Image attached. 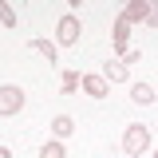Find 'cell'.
<instances>
[{
    "instance_id": "6da1fadb",
    "label": "cell",
    "mask_w": 158,
    "mask_h": 158,
    "mask_svg": "<svg viewBox=\"0 0 158 158\" xmlns=\"http://www.w3.org/2000/svg\"><path fill=\"white\" fill-rule=\"evenodd\" d=\"M146 146H150V131H146L142 123H135V127H127V135H123V150L138 158L142 150H146Z\"/></svg>"
},
{
    "instance_id": "7a4b0ae2",
    "label": "cell",
    "mask_w": 158,
    "mask_h": 158,
    "mask_svg": "<svg viewBox=\"0 0 158 158\" xmlns=\"http://www.w3.org/2000/svg\"><path fill=\"white\" fill-rule=\"evenodd\" d=\"M56 36L63 48H71V44H79V16H59V28H56Z\"/></svg>"
},
{
    "instance_id": "3957f363",
    "label": "cell",
    "mask_w": 158,
    "mask_h": 158,
    "mask_svg": "<svg viewBox=\"0 0 158 158\" xmlns=\"http://www.w3.org/2000/svg\"><path fill=\"white\" fill-rule=\"evenodd\" d=\"M24 107V91L20 87H0V115H16Z\"/></svg>"
},
{
    "instance_id": "277c9868",
    "label": "cell",
    "mask_w": 158,
    "mask_h": 158,
    "mask_svg": "<svg viewBox=\"0 0 158 158\" xmlns=\"http://www.w3.org/2000/svg\"><path fill=\"white\" fill-rule=\"evenodd\" d=\"M146 16H150V4H146V0H131V4H127V12H123V20H127V24L146 20Z\"/></svg>"
},
{
    "instance_id": "5b68a950",
    "label": "cell",
    "mask_w": 158,
    "mask_h": 158,
    "mask_svg": "<svg viewBox=\"0 0 158 158\" xmlns=\"http://www.w3.org/2000/svg\"><path fill=\"white\" fill-rule=\"evenodd\" d=\"M83 91H87L91 99H103L107 95V79L103 75H83Z\"/></svg>"
},
{
    "instance_id": "8992f818",
    "label": "cell",
    "mask_w": 158,
    "mask_h": 158,
    "mask_svg": "<svg viewBox=\"0 0 158 158\" xmlns=\"http://www.w3.org/2000/svg\"><path fill=\"white\" fill-rule=\"evenodd\" d=\"M103 79H111V83L127 79V63H123V59H107V67H103Z\"/></svg>"
},
{
    "instance_id": "52a82bcc",
    "label": "cell",
    "mask_w": 158,
    "mask_h": 158,
    "mask_svg": "<svg viewBox=\"0 0 158 158\" xmlns=\"http://www.w3.org/2000/svg\"><path fill=\"white\" fill-rule=\"evenodd\" d=\"M127 32H131V24L118 16V20H115V48H118V56H123V52L131 48V44H127Z\"/></svg>"
},
{
    "instance_id": "ba28073f",
    "label": "cell",
    "mask_w": 158,
    "mask_h": 158,
    "mask_svg": "<svg viewBox=\"0 0 158 158\" xmlns=\"http://www.w3.org/2000/svg\"><path fill=\"white\" fill-rule=\"evenodd\" d=\"M131 99L146 107V103H154V87H150V83H135V87H131Z\"/></svg>"
},
{
    "instance_id": "9c48e42d",
    "label": "cell",
    "mask_w": 158,
    "mask_h": 158,
    "mask_svg": "<svg viewBox=\"0 0 158 158\" xmlns=\"http://www.w3.org/2000/svg\"><path fill=\"white\" fill-rule=\"evenodd\" d=\"M52 131H56V138H67V135H71V131H75V123H71V118H67V115H59L56 123H52Z\"/></svg>"
},
{
    "instance_id": "30bf717a",
    "label": "cell",
    "mask_w": 158,
    "mask_h": 158,
    "mask_svg": "<svg viewBox=\"0 0 158 158\" xmlns=\"http://www.w3.org/2000/svg\"><path fill=\"white\" fill-rule=\"evenodd\" d=\"M79 83H83V75H79V71H63V83H59V87H63V95H71Z\"/></svg>"
},
{
    "instance_id": "8fae6325",
    "label": "cell",
    "mask_w": 158,
    "mask_h": 158,
    "mask_svg": "<svg viewBox=\"0 0 158 158\" xmlns=\"http://www.w3.org/2000/svg\"><path fill=\"white\" fill-rule=\"evenodd\" d=\"M0 24H8V28H16V8H12L8 0H0Z\"/></svg>"
},
{
    "instance_id": "7c38bea8",
    "label": "cell",
    "mask_w": 158,
    "mask_h": 158,
    "mask_svg": "<svg viewBox=\"0 0 158 158\" xmlns=\"http://www.w3.org/2000/svg\"><path fill=\"white\" fill-rule=\"evenodd\" d=\"M32 48H36V52H40V56H44V59H48V63H56V48H52L48 40H36Z\"/></svg>"
},
{
    "instance_id": "4fadbf2b",
    "label": "cell",
    "mask_w": 158,
    "mask_h": 158,
    "mask_svg": "<svg viewBox=\"0 0 158 158\" xmlns=\"http://www.w3.org/2000/svg\"><path fill=\"white\" fill-rule=\"evenodd\" d=\"M40 158H63V146L59 142H44L40 146Z\"/></svg>"
},
{
    "instance_id": "5bb4252c",
    "label": "cell",
    "mask_w": 158,
    "mask_h": 158,
    "mask_svg": "<svg viewBox=\"0 0 158 158\" xmlns=\"http://www.w3.org/2000/svg\"><path fill=\"white\" fill-rule=\"evenodd\" d=\"M146 24H150V28H158V4H150V16H146Z\"/></svg>"
},
{
    "instance_id": "9a60e30c",
    "label": "cell",
    "mask_w": 158,
    "mask_h": 158,
    "mask_svg": "<svg viewBox=\"0 0 158 158\" xmlns=\"http://www.w3.org/2000/svg\"><path fill=\"white\" fill-rule=\"evenodd\" d=\"M0 158H12V154H8V150H4V146H0Z\"/></svg>"
},
{
    "instance_id": "2e32d148",
    "label": "cell",
    "mask_w": 158,
    "mask_h": 158,
    "mask_svg": "<svg viewBox=\"0 0 158 158\" xmlns=\"http://www.w3.org/2000/svg\"><path fill=\"white\" fill-rule=\"evenodd\" d=\"M154 158H158V150H154Z\"/></svg>"
}]
</instances>
